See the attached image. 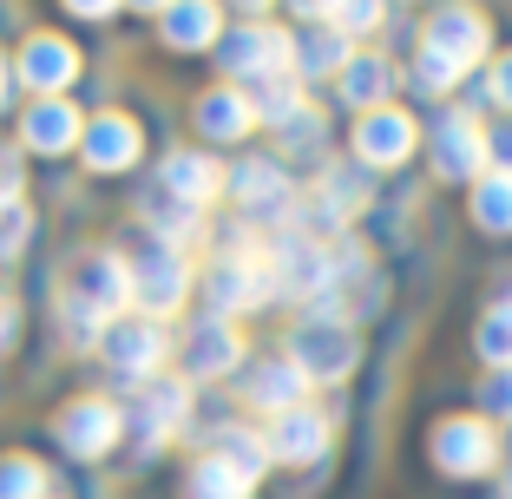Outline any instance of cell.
I'll return each mask as SVG.
<instances>
[{
	"mask_svg": "<svg viewBox=\"0 0 512 499\" xmlns=\"http://www.w3.org/2000/svg\"><path fill=\"white\" fill-rule=\"evenodd\" d=\"M427 53H440L447 66H473L486 53V14L480 7H440L427 20Z\"/></svg>",
	"mask_w": 512,
	"mask_h": 499,
	"instance_id": "8992f818",
	"label": "cell"
},
{
	"mask_svg": "<svg viewBox=\"0 0 512 499\" xmlns=\"http://www.w3.org/2000/svg\"><path fill=\"white\" fill-rule=\"evenodd\" d=\"M434 460H440V473H486L499 460V440L480 421H440L434 427Z\"/></svg>",
	"mask_w": 512,
	"mask_h": 499,
	"instance_id": "ba28073f",
	"label": "cell"
},
{
	"mask_svg": "<svg viewBox=\"0 0 512 499\" xmlns=\"http://www.w3.org/2000/svg\"><path fill=\"white\" fill-rule=\"evenodd\" d=\"M184 362H191V375H204V381H217V375H230V368L243 362V342H237V329L230 322H204V329L184 342Z\"/></svg>",
	"mask_w": 512,
	"mask_h": 499,
	"instance_id": "d6986e66",
	"label": "cell"
},
{
	"mask_svg": "<svg viewBox=\"0 0 512 499\" xmlns=\"http://www.w3.org/2000/svg\"><path fill=\"white\" fill-rule=\"evenodd\" d=\"M191 499H250V480L237 467H224L217 454H204L191 467Z\"/></svg>",
	"mask_w": 512,
	"mask_h": 499,
	"instance_id": "484cf974",
	"label": "cell"
},
{
	"mask_svg": "<svg viewBox=\"0 0 512 499\" xmlns=\"http://www.w3.org/2000/svg\"><path fill=\"white\" fill-rule=\"evenodd\" d=\"M204 296H211L217 309H256V303H270V296H276L270 257H224V263H211Z\"/></svg>",
	"mask_w": 512,
	"mask_h": 499,
	"instance_id": "277c9868",
	"label": "cell"
},
{
	"mask_svg": "<svg viewBox=\"0 0 512 499\" xmlns=\"http://www.w3.org/2000/svg\"><path fill=\"white\" fill-rule=\"evenodd\" d=\"M289 362L309 381H342L348 368L362 362V342H355V329H348L342 316H316V322L296 329V355H289Z\"/></svg>",
	"mask_w": 512,
	"mask_h": 499,
	"instance_id": "7a4b0ae2",
	"label": "cell"
},
{
	"mask_svg": "<svg viewBox=\"0 0 512 499\" xmlns=\"http://www.w3.org/2000/svg\"><path fill=\"white\" fill-rule=\"evenodd\" d=\"M256 119H270V125H289L302 112V86L296 73H276V79H256V99H250Z\"/></svg>",
	"mask_w": 512,
	"mask_h": 499,
	"instance_id": "cb8c5ba5",
	"label": "cell"
},
{
	"mask_svg": "<svg viewBox=\"0 0 512 499\" xmlns=\"http://www.w3.org/2000/svg\"><path fill=\"white\" fill-rule=\"evenodd\" d=\"M0 99H7V60H0Z\"/></svg>",
	"mask_w": 512,
	"mask_h": 499,
	"instance_id": "f6af8a7d",
	"label": "cell"
},
{
	"mask_svg": "<svg viewBox=\"0 0 512 499\" xmlns=\"http://www.w3.org/2000/svg\"><path fill=\"white\" fill-rule=\"evenodd\" d=\"M0 204H20V171L7 152H0Z\"/></svg>",
	"mask_w": 512,
	"mask_h": 499,
	"instance_id": "74e56055",
	"label": "cell"
},
{
	"mask_svg": "<svg viewBox=\"0 0 512 499\" xmlns=\"http://www.w3.org/2000/svg\"><path fill=\"white\" fill-rule=\"evenodd\" d=\"M79 112L73 106H60V99H40V106L27 112V145L33 152H66V145H79Z\"/></svg>",
	"mask_w": 512,
	"mask_h": 499,
	"instance_id": "ffe728a7",
	"label": "cell"
},
{
	"mask_svg": "<svg viewBox=\"0 0 512 499\" xmlns=\"http://www.w3.org/2000/svg\"><path fill=\"white\" fill-rule=\"evenodd\" d=\"M217 460H224V467H237L243 480H263V467H270V447H263V440L256 434H243V427H224V434H217Z\"/></svg>",
	"mask_w": 512,
	"mask_h": 499,
	"instance_id": "d4e9b609",
	"label": "cell"
},
{
	"mask_svg": "<svg viewBox=\"0 0 512 499\" xmlns=\"http://www.w3.org/2000/svg\"><path fill=\"white\" fill-rule=\"evenodd\" d=\"M480 401H486L493 414H506V421H512V368H499V375L486 381V388H480Z\"/></svg>",
	"mask_w": 512,
	"mask_h": 499,
	"instance_id": "8d00e7d4",
	"label": "cell"
},
{
	"mask_svg": "<svg viewBox=\"0 0 512 499\" xmlns=\"http://www.w3.org/2000/svg\"><path fill=\"white\" fill-rule=\"evenodd\" d=\"M250 99L243 92H230V86H217V92H204L197 99V125H204V138H243L250 132Z\"/></svg>",
	"mask_w": 512,
	"mask_h": 499,
	"instance_id": "603a6c76",
	"label": "cell"
},
{
	"mask_svg": "<svg viewBox=\"0 0 512 499\" xmlns=\"http://www.w3.org/2000/svg\"><path fill=\"white\" fill-rule=\"evenodd\" d=\"M473 348H480L493 368H512V303L493 309V316L480 322V335H473Z\"/></svg>",
	"mask_w": 512,
	"mask_h": 499,
	"instance_id": "1f68e13d",
	"label": "cell"
},
{
	"mask_svg": "<svg viewBox=\"0 0 512 499\" xmlns=\"http://www.w3.org/2000/svg\"><path fill=\"white\" fill-rule=\"evenodd\" d=\"M335 27L342 33H375L381 27V0H335Z\"/></svg>",
	"mask_w": 512,
	"mask_h": 499,
	"instance_id": "d6a6232c",
	"label": "cell"
},
{
	"mask_svg": "<svg viewBox=\"0 0 512 499\" xmlns=\"http://www.w3.org/2000/svg\"><path fill=\"white\" fill-rule=\"evenodd\" d=\"M434 171L440 178H473V171H486V132L473 125V112H447V119H440Z\"/></svg>",
	"mask_w": 512,
	"mask_h": 499,
	"instance_id": "52a82bcc",
	"label": "cell"
},
{
	"mask_svg": "<svg viewBox=\"0 0 512 499\" xmlns=\"http://www.w3.org/2000/svg\"><path fill=\"white\" fill-rule=\"evenodd\" d=\"M296 14H309V20H322V14H335V0H296Z\"/></svg>",
	"mask_w": 512,
	"mask_h": 499,
	"instance_id": "b9f144b4",
	"label": "cell"
},
{
	"mask_svg": "<svg viewBox=\"0 0 512 499\" xmlns=\"http://www.w3.org/2000/svg\"><path fill=\"white\" fill-rule=\"evenodd\" d=\"M506 499H512V480H506Z\"/></svg>",
	"mask_w": 512,
	"mask_h": 499,
	"instance_id": "bcb514c9",
	"label": "cell"
},
{
	"mask_svg": "<svg viewBox=\"0 0 512 499\" xmlns=\"http://www.w3.org/2000/svg\"><path fill=\"white\" fill-rule=\"evenodd\" d=\"M270 283H276V296H309V303H322L335 289V250L309 243V230H289L270 250Z\"/></svg>",
	"mask_w": 512,
	"mask_h": 499,
	"instance_id": "6da1fadb",
	"label": "cell"
},
{
	"mask_svg": "<svg viewBox=\"0 0 512 499\" xmlns=\"http://www.w3.org/2000/svg\"><path fill=\"white\" fill-rule=\"evenodd\" d=\"M132 7H145V14H165L171 0H132Z\"/></svg>",
	"mask_w": 512,
	"mask_h": 499,
	"instance_id": "7bdbcfd3",
	"label": "cell"
},
{
	"mask_svg": "<svg viewBox=\"0 0 512 499\" xmlns=\"http://www.w3.org/2000/svg\"><path fill=\"white\" fill-rule=\"evenodd\" d=\"M230 191H237L243 211H263V217H283L289 211V178L276 158H243V165H230Z\"/></svg>",
	"mask_w": 512,
	"mask_h": 499,
	"instance_id": "4fadbf2b",
	"label": "cell"
},
{
	"mask_svg": "<svg viewBox=\"0 0 512 499\" xmlns=\"http://www.w3.org/2000/svg\"><path fill=\"white\" fill-rule=\"evenodd\" d=\"M184 388L178 381H145V401H138V414H145V440L151 447H165L171 434H178V421H184Z\"/></svg>",
	"mask_w": 512,
	"mask_h": 499,
	"instance_id": "7402d4cb",
	"label": "cell"
},
{
	"mask_svg": "<svg viewBox=\"0 0 512 499\" xmlns=\"http://www.w3.org/2000/svg\"><path fill=\"white\" fill-rule=\"evenodd\" d=\"M486 165H493L499 178H512V119L486 132Z\"/></svg>",
	"mask_w": 512,
	"mask_h": 499,
	"instance_id": "d590c367",
	"label": "cell"
},
{
	"mask_svg": "<svg viewBox=\"0 0 512 499\" xmlns=\"http://www.w3.org/2000/svg\"><path fill=\"white\" fill-rule=\"evenodd\" d=\"M79 152H86L92 171H125L138 158V125L119 119V112H106V119H92L86 132H79Z\"/></svg>",
	"mask_w": 512,
	"mask_h": 499,
	"instance_id": "2e32d148",
	"label": "cell"
},
{
	"mask_svg": "<svg viewBox=\"0 0 512 499\" xmlns=\"http://www.w3.org/2000/svg\"><path fill=\"white\" fill-rule=\"evenodd\" d=\"M7 348H14V309L0 303V355H7Z\"/></svg>",
	"mask_w": 512,
	"mask_h": 499,
	"instance_id": "60d3db41",
	"label": "cell"
},
{
	"mask_svg": "<svg viewBox=\"0 0 512 499\" xmlns=\"http://www.w3.org/2000/svg\"><path fill=\"white\" fill-rule=\"evenodd\" d=\"M66 296H79V303H86L92 316H106V309L132 303V263L112 257V250H99V257L79 263V283L66 289Z\"/></svg>",
	"mask_w": 512,
	"mask_h": 499,
	"instance_id": "8fae6325",
	"label": "cell"
},
{
	"mask_svg": "<svg viewBox=\"0 0 512 499\" xmlns=\"http://www.w3.org/2000/svg\"><path fill=\"white\" fill-rule=\"evenodd\" d=\"M119 0H66V14H86V20H106Z\"/></svg>",
	"mask_w": 512,
	"mask_h": 499,
	"instance_id": "ab89813d",
	"label": "cell"
},
{
	"mask_svg": "<svg viewBox=\"0 0 512 499\" xmlns=\"http://www.w3.org/2000/svg\"><path fill=\"white\" fill-rule=\"evenodd\" d=\"M165 40L178 46V53L211 46L217 40V7H211V0H171V7H165Z\"/></svg>",
	"mask_w": 512,
	"mask_h": 499,
	"instance_id": "44dd1931",
	"label": "cell"
},
{
	"mask_svg": "<svg viewBox=\"0 0 512 499\" xmlns=\"http://www.w3.org/2000/svg\"><path fill=\"white\" fill-rule=\"evenodd\" d=\"M106 362L119 368V375H151V368L165 362V329H158L151 316L112 322V329H106Z\"/></svg>",
	"mask_w": 512,
	"mask_h": 499,
	"instance_id": "7c38bea8",
	"label": "cell"
},
{
	"mask_svg": "<svg viewBox=\"0 0 512 499\" xmlns=\"http://www.w3.org/2000/svg\"><path fill=\"white\" fill-rule=\"evenodd\" d=\"M184 289H191V276H184V257L171 250V243H158L151 257L132 263V296L151 309V316H165V309L184 303Z\"/></svg>",
	"mask_w": 512,
	"mask_h": 499,
	"instance_id": "5b68a950",
	"label": "cell"
},
{
	"mask_svg": "<svg viewBox=\"0 0 512 499\" xmlns=\"http://www.w3.org/2000/svg\"><path fill=\"white\" fill-rule=\"evenodd\" d=\"M388 86H394V73L381 60H348L342 66V92L355 99V106H368V112L388 106Z\"/></svg>",
	"mask_w": 512,
	"mask_h": 499,
	"instance_id": "4316f807",
	"label": "cell"
},
{
	"mask_svg": "<svg viewBox=\"0 0 512 499\" xmlns=\"http://www.w3.org/2000/svg\"><path fill=\"white\" fill-rule=\"evenodd\" d=\"M237 7H243V14H263V7H270V0H237Z\"/></svg>",
	"mask_w": 512,
	"mask_h": 499,
	"instance_id": "ee69618b",
	"label": "cell"
},
{
	"mask_svg": "<svg viewBox=\"0 0 512 499\" xmlns=\"http://www.w3.org/2000/svg\"><path fill=\"white\" fill-rule=\"evenodd\" d=\"M27 230H33L27 204H0V257H14L20 243H27Z\"/></svg>",
	"mask_w": 512,
	"mask_h": 499,
	"instance_id": "836d02e7",
	"label": "cell"
},
{
	"mask_svg": "<svg viewBox=\"0 0 512 499\" xmlns=\"http://www.w3.org/2000/svg\"><path fill=\"white\" fill-rule=\"evenodd\" d=\"M165 191L171 197H184V204H211L217 191H224V165H217L211 152H171L165 158Z\"/></svg>",
	"mask_w": 512,
	"mask_h": 499,
	"instance_id": "e0dca14e",
	"label": "cell"
},
{
	"mask_svg": "<svg viewBox=\"0 0 512 499\" xmlns=\"http://www.w3.org/2000/svg\"><path fill=\"white\" fill-rule=\"evenodd\" d=\"M243 394H250L256 408H276V414H289V408H302V394H309V375H302L296 362H283V355H276V362H256L250 375L237 381Z\"/></svg>",
	"mask_w": 512,
	"mask_h": 499,
	"instance_id": "9a60e30c",
	"label": "cell"
},
{
	"mask_svg": "<svg viewBox=\"0 0 512 499\" xmlns=\"http://www.w3.org/2000/svg\"><path fill=\"white\" fill-rule=\"evenodd\" d=\"M46 467L40 460H27V454H7L0 460V499H46Z\"/></svg>",
	"mask_w": 512,
	"mask_h": 499,
	"instance_id": "f546056e",
	"label": "cell"
},
{
	"mask_svg": "<svg viewBox=\"0 0 512 499\" xmlns=\"http://www.w3.org/2000/svg\"><path fill=\"white\" fill-rule=\"evenodd\" d=\"M493 99H499V106H512V53L493 66Z\"/></svg>",
	"mask_w": 512,
	"mask_h": 499,
	"instance_id": "f35d334b",
	"label": "cell"
},
{
	"mask_svg": "<svg viewBox=\"0 0 512 499\" xmlns=\"http://www.w3.org/2000/svg\"><path fill=\"white\" fill-rule=\"evenodd\" d=\"M362 197H368L362 171H355V165H329V178H322V211L348 217V211H362Z\"/></svg>",
	"mask_w": 512,
	"mask_h": 499,
	"instance_id": "f1b7e54d",
	"label": "cell"
},
{
	"mask_svg": "<svg viewBox=\"0 0 512 499\" xmlns=\"http://www.w3.org/2000/svg\"><path fill=\"white\" fill-rule=\"evenodd\" d=\"M355 152H362V165H401V158L414 152V119L394 112V106L362 112V125H355Z\"/></svg>",
	"mask_w": 512,
	"mask_h": 499,
	"instance_id": "30bf717a",
	"label": "cell"
},
{
	"mask_svg": "<svg viewBox=\"0 0 512 499\" xmlns=\"http://www.w3.org/2000/svg\"><path fill=\"white\" fill-rule=\"evenodd\" d=\"M453 79H460V66H447L440 53H427V46H421V73H414V86H421V92H447Z\"/></svg>",
	"mask_w": 512,
	"mask_h": 499,
	"instance_id": "e575fe53",
	"label": "cell"
},
{
	"mask_svg": "<svg viewBox=\"0 0 512 499\" xmlns=\"http://www.w3.org/2000/svg\"><path fill=\"white\" fill-rule=\"evenodd\" d=\"M73 73H79V60H73V46H66L60 33H33L27 53H20V79H27V86H40V92L73 86Z\"/></svg>",
	"mask_w": 512,
	"mask_h": 499,
	"instance_id": "ac0fdd59",
	"label": "cell"
},
{
	"mask_svg": "<svg viewBox=\"0 0 512 499\" xmlns=\"http://www.w3.org/2000/svg\"><path fill=\"white\" fill-rule=\"evenodd\" d=\"M60 440H66V454H79V460L112 454V440H119V408H112V401H73V408L60 414Z\"/></svg>",
	"mask_w": 512,
	"mask_h": 499,
	"instance_id": "9c48e42d",
	"label": "cell"
},
{
	"mask_svg": "<svg viewBox=\"0 0 512 499\" xmlns=\"http://www.w3.org/2000/svg\"><path fill=\"white\" fill-rule=\"evenodd\" d=\"M342 66H348V33L342 27H309L296 73H342Z\"/></svg>",
	"mask_w": 512,
	"mask_h": 499,
	"instance_id": "83f0119b",
	"label": "cell"
},
{
	"mask_svg": "<svg viewBox=\"0 0 512 499\" xmlns=\"http://www.w3.org/2000/svg\"><path fill=\"white\" fill-rule=\"evenodd\" d=\"M224 66L243 79H276V73H296V40L283 27H237L224 40Z\"/></svg>",
	"mask_w": 512,
	"mask_h": 499,
	"instance_id": "3957f363",
	"label": "cell"
},
{
	"mask_svg": "<svg viewBox=\"0 0 512 499\" xmlns=\"http://www.w3.org/2000/svg\"><path fill=\"white\" fill-rule=\"evenodd\" d=\"M263 447H270V460L309 467V460H322V447H329V427H322V414L289 408V414H276V427L263 434Z\"/></svg>",
	"mask_w": 512,
	"mask_h": 499,
	"instance_id": "5bb4252c",
	"label": "cell"
},
{
	"mask_svg": "<svg viewBox=\"0 0 512 499\" xmlns=\"http://www.w3.org/2000/svg\"><path fill=\"white\" fill-rule=\"evenodd\" d=\"M473 211H480L486 230H512V178H480V191H473Z\"/></svg>",
	"mask_w": 512,
	"mask_h": 499,
	"instance_id": "4dcf8cb0",
	"label": "cell"
}]
</instances>
